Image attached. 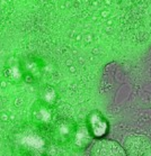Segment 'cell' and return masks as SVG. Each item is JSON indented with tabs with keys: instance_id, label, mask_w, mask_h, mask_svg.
Segmentation results:
<instances>
[{
	"instance_id": "1",
	"label": "cell",
	"mask_w": 151,
	"mask_h": 156,
	"mask_svg": "<svg viewBox=\"0 0 151 156\" xmlns=\"http://www.w3.org/2000/svg\"><path fill=\"white\" fill-rule=\"evenodd\" d=\"M151 147V140L144 135H130L123 144L127 156H142Z\"/></svg>"
},
{
	"instance_id": "2",
	"label": "cell",
	"mask_w": 151,
	"mask_h": 156,
	"mask_svg": "<svg viewBox=\"0 0 151 156\" xmlns=\"http://www.w3.org/2000/svg\"><path fill=\"white\" fill-rule=\"evenodd\" d=\"M90 156H127L125 151L117 142L103 139L98 140L90 149Z\"/></svg>"
},
{
	"instance_id": "3",
	"label": "cell",
	"mask_w": 151,
	"mask_h": 156,
	"mask_svg": "<svg viewBox=\"0 0 151 156\" xmlns=\"http://www.w3.org/2000/svg\"><path fill=\"white\" fill-rule=\"evenodd\" d=\"M142 156H151V147H150V148H149V149H148L147 152L144 153V154H143V155H142Z\"/></svg>"
}]
</instances>
